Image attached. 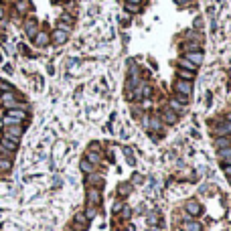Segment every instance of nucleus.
<instances>
[{"label":"nucleus","mask_w":231,"mask_h":231,"mask_svg":"<svg viewBox=\"0 0 231 231\" xmlns=\"http://www.w3.org/2000/svg\"><path fill=\"white\" fill-rule=\"evenodd\" d=\"M227 120H229V122H231V114H229V116H227Z\"/></svg>","instance_id":"nucleus-32"},{"label":"nucleus","mask_w":231,"mask_h":231,"mask_svg":"<svg viewBox=\"0 0 231 231\" xmlns=\"http://www.w3.org/2000/svg\"><path fill=\"white\" fill-rule=\"evenodd\" d=\"M24 33L29 34L30 38H34V34L38 33V22L34 18H26V22H24Z\"/></svg>","instance_id":"nucleus-5"},{"label":"nucleus","mask_w":231,"mask_h":231,"mask_svg":"<svg viewBox=\"0 0 231 231\" xmlns=\"http://www.w3.org/2000/svg\"><path fill=\"white\" fill-rule=\"evenodd\" d=\"M130 192V184H124V187H120V195H128Z\"/></svg>","instance_id":"nucleus-27"},{"label":"nucleus","mask_w":231,"mask_h":231,"mask_svg":"<svg viewBox=\"0 0 231 231\" xmlns=\"http://www.w3.org/2000/svg\"><path fill=\"white\" fill-rule=\"evenodd\" d=\"M178 77H183L184 81H191L192 77H195V73L192 71H184V69H178Z\"/></svg>","instance_id":"nucleus-22"},{"label":"nucleus","mask_w":231,"mask_h":231,"mask_svg":"<svg viewBox=\"0 0 231 231\" xmlns=\"http://www.w3.org/2000/svg\"><path fill=\"white\" fill-rule=\"evenodd\" d=\"M49 41H51V37H49L45 30H41V33L34 34V45H37V47H47Z\"/></svg>","instance_id":"nucleus-8"},{"label":"nucleus","mask_w":231,"mask_h":231,"mask_svg":"<svg viewBox=\"0 0 231 231\" xmlns=\"http://www.w3.org/2000/svg\"><path fill=\"white\" fill-rule=\"evenodd\" d=\"M178 65H180V69H188V71H197V65H192L191 61H187V59H180V61H178Z\"/></svg>","instance_id":"nucleus-19"},{"label":"nucleus","mask_w":231,"mask_h":231,"mask_svg":"<svg viewBox=\"0 0 231 231\" xmlns=\"http://www.w3.org/2000/svg\"><path fill=\"white\" fill-rule=\"evenodd\" d=\"M174 2H176V4H180V6H183V4H188V2H191V0H174Z\"/></svg>","instance_id":"nucleus-28"},{"label":"nucleus","mask_w":231,"mask_h":231,"mask_svg":"<svg viewBox=\"0 0 231 231\" xmlns=\"http://www.w3.org/2000/svg\"><path fill=\"white\" fill-rule=\"evenodd\" d=\"M184 231H201V223H197V221L184 223Z\"/></svg>","instance_id":"nucleus-20"},{"label":"nucleus","mask_w":231,"mask_h":231,"mask_svg":"<svg viewBox=\"0 0 231 231\" xmlns=\"http://www.w3.org/2000/svg\"><path fill=\"white\" fill-rule=\"evenodd\" d=\"M128 4H140V0H126Z\"/></svg>","instance_id":"nucleus-29"},{"label":"nucleus","mask_w":231,"mask_h":231,"mask_svg":"<svg viewBox=\"0 0 231 231\" xmlns=\"http://www.w3.org/2000/svg\"><path fill=\"white\" fill-rule=\"evenodd\" d=\"M0 61H2V57H0Z\"/></svg>","instance_id":"nucleus-34"},{"label":"nucleus","mask_w":231,"mask_h":231,"mask_svg":"<svg viewBox=\"0 0 231 231\" xmlns=\"http://www.w3.org/2000/svg\"><path fill=\"white\" fill-rule=\"evenodd\" d=\"M126 10H128V12H138L140 4H128V2H126Z\"/></svg>","instance_id":"nucleus-25"},{"label":"nucleus","mask_w":231,"mask_h":231,"mask_svg":"<svg viewBox=\"0 0 231 231\" xmlns=\"http://www.w3.org/2000/svg\"><path fill=\"white\" fill-rule=\"evenodd\" d=\"M103 183V178H101V174H89V178H87V184H95V187H99V184Z\"/></svg>","instance_id":"nucleus-17"},{"label":"nucleus","mask_w":231,"mask_h":231,"mask_svg":"<svg viewBox=\"0 0 231 231\" xmlns=\"http://www.w3.org/2000/svg\"><path fill=\"white\" fill-rule=\"evenodd\" d=\"M0 101H2V106L4 107H8V110H12V107H22L16 101V95L12 91H6V93H2V97H0Z\"/></svg>","instance_id":"nucleus-4"},{"label":"nucleus","mask_w":231,"mask_h":231,"mask_svg":"<svg viewBox=\"0 0 231 231\" xmlns=\"http://www.w3.org/2000/svg\"><path fill=\"white\" fill-rule=\"evenodd\" d=\"M87 201L91 203L93 207H95V205H99V203H101V195H99V191H97V188H91V191L87 192Z\"/></svg>","instance_id":"nucleus-11"},{"label":"nucleus","mask_w":231,"mask_h":231,"mask_svg":"<svg viewBox=\"0 0 231 231\" xmlns=\"http://www.w3.org/2000/svg\"><path fill=\"white\" fill-rule=\"evenodd\" d=\"M184 59L191 61L192 65H199V63H203V53H201V51H188Z\"/></svg>","instance_id":"nucleus-10"},{"label":"nucleus","mask_w":231,"mask_h":231,"mask_svg":"<svg viewBox=\"0 0 231 231\" xmlns=\"http://www.w3.org/2000/svg\"><path fill=\"white\" fill-rule=\"evenodd\" d=\"M168 107L174 111V114H180V111H183V103H180L178 99H170L168 101Z\"/></svg>","instance_id":"nucleus-18"},{"label":"nucleus","mask_w":231,"mask_h":231,"mask_svg":"<svg viewBox=\"0 0 231 231\" xmlns=\"http://www.w3.org/2000/svg\"><path fill=\"white\" fill-rule=\"evenodd\" d=\"M22 126L20 124H12V126H4V136L6 138H10V140H16L18 142L20 140V136H22Z\"/></svg>","instance_id":"nucleus-1"},{"label":"nucleus","mask_w":231,"mask_h":231,"mask_svg":"<svg viewBox=\"0 0 231 231\" xmlns=\"http://www.w3.org/2000/svg\"><path fill=\"white\" fill-rule=\"evenodd\" d=\"M4 16V8H2V4H0V18Z\"/></svg>","instance_id":"nucleus-31"},{"label":"nucleus","mask_w":231,"mask_h":231,"mask_svg":"<svg viewBox=\"0 0 231 231\" xmlns=\"http://www.w3.org/2000/svg\"><path fill=\"white\" fill-rule=\"evenodd\" d=\"M225 172H227V174H229V176H231V164H227V166H225Z\"/></svg>","instance_id":"nucleus-30"},{"label":"nucleus","mask_w":231,"mask_h":231,"mask_svg":"<svg viewBox=\"0 0 231 231\" xmlns=\"http://www.w3.org/2000/svg\"><path fill=\"white\" fill-rule=\"evenodd\" d=\"M6 116L14 118L16 122H22L24 118H26V111H24L22 107H12V110H8V111H6Z\"/></svg>","instance_id":"nucleus-9"},{"label":"nucleus","mask_w":231,"mask_h":231,"mask_svg":"<svg viewBox=\"0 0 231 231\" xmlns=\"http://www.w3.org/2000/svg\"><path fill=\"white\" fill-rule=\"evenodd\" d=\"M162 122L164 124H176L178 122V114H174L172 110H170V107H166V110H162Z\"/></svg>","instance_id":"nucleus-6"},{"label":"nucleus","mask_w":231,"mask_h":231,"mask_svg":"<svg viewBox=\"0 0 231 231\" xmlns=\"http://www.w3.org/2000/svg\"><path fill=\"white\" fill-rule=\"evenodd\" d=\"M95 207H87V211H85V217L87 219H93V217H95Z\"/></svg>","instance_id":"nucleus-26"},{"label":"nucleus","mask_w":231,"mask_h":231,"mask_svg":"<svg viewBox=\"0 0 231 231\" xmlns=\"http://www.w3.org/2000/svg\"><path fill=\"white\" fill-rule=\"evenodd\" d=\"M87 160L91 164H97V162H101V154L97 152L95 148H91V150H87Z\"/></svg>","instance_id":"nucleus-13"},{"label":"nucleus","mask_w":231,"mask_h":231,"mask_svg":"<svg viewBox=\"0 0 231 231\" xmlns=\"http://www.w3.org/2000/svg\"><path fill=\"white\" fill-rule=\"evenodd\" d=\"M217 154H219V158H231V146H229V148H219V150H217Z\"/></svg>","instance_id":"nucleus-23"},{"label":"nucleus","mask_w":231,"mask_h":231,"mask_svg":"<svg viewBox=\"0 0 231 231\" xmlns=\"http://www.w3.org/2000/svg\"><path fill=\"white\" fill-rule=\"evenodd\" d=\"M174 91H176L178 95L188 97L192 93V83L191 81H184V79H178V81L174 83Z\"/></svg>","instance_id":"nucleus-2"},{"label":"nucleus","mask_w":231,"mask_h":231,"mask_svg":"<svg viewBox=\"0 0 231 231\" xmlns=\"http://www.w3.org/2000/svg\"><path fill=\"white\" fill-rule=\"evenodd\" d=\"M0 33H2V24H0Z\"/></svg>","instance_id":"nucleus-33"},{"label":"nucleus","mask_w":231,"mask_h":231,"mask_svg":"<svg viewBox=\"0 0 231 231\" xmlns=\"http://www.w3.org/2000/svg\"><path fill=\"white\" fill-rule=\"evenodd\" d=\"M10 168H12V162H10V158L2 156V158H0V170H10Z\"/></svg>","instance_id":"nucleus-21"},{"label":"nucleus","mask_w":231,"mask_h":231,"mask_svg":"<svg viewBox=\"0 0 231 231\" xmlns=\"http://www.w3.org/2000/svg\"><path fill=\"white\" fill-rule=\"evenodd\" d=\"M16 148H18V142H16V140H10V138H6V136L0 138V150H2L4 154L16 152Z\"/></svg>","instance_id":"nucleus-3"},{"label":"nucleus","mask_w":231,"mask_h":231,"mask_svg":"<svg viewBox=\"0 0 231 231\" xmlns=\"http://www.w3.org/2000/svg\"><path fill=\"white\" fill-rule=\"evenodd\" d=\"M187 211L191 213V215H199V213H201V205H199L197 201H188L187 203Z\"/></svg>","instance_id":"nucleus-15"},{"label":"nucleus","mask_w":231,"mask_h":231,"mask_svg":"<svg viewBox=\"0 0 231 231\" xmlns=\"http://www.w3.org/2000/svg\"><path fill=\"white\" fill-rule=\"evenodd\" d=\"M16 8H18L20 12H24V10L29 8V2H26V0H18V4H16Z\"/></svg>","instance_id":"nucleus-24"},{"label":"nucleus","mask_w":231,"mask_h":231,"mask_svg":"<svg viewBox=\"0 0 231 231\" xmlns=\"http://www.w3.org/2000/svg\"><path fill=\"white\" fill-rule=\"evenodd\" d=\"M79 168H81L85 174H91V172H93V168H95V164H91L89 160L85 158V160H81V162H79Z\"/></svg>","instance_id":"nucleus-14"},{"label":"nucleus","mask_w":231,"mask_h":231,"mask_svg":"<svg viewBox=\"0 0 231 231\" xmlns=\"http://www.w3.org/2000/svg\"><path fill=\"white\" fill-rule=\"evenodd\" d=\"M51 41H53L55 45H65L69 41V33H63V30H55L53 37H51Z\"/></svg>","instance_id":"nucleus-7"},{"label":"nucleus","mask_w":231,"mask_h":231,"mask_svg":"<svg viewBox=\"0 0 231 231\" xmlns=\"http://www.w3.org/2000/svg\"><path fill=\"white\" fill-rule=\"evenodd\" d=\"M217 148H229L231 146V138H227V136H219V138L215 140Z\"/></svg>","instance_id":"nucleus-16"},{"label":"nucleus","mask_w":231,"mask_h":231,"mask_svg":"<svg viewBox=\"0 0 231 231\" xmlns=\"http://www.w3.org/2000/svg\"><path fill=\"white\" fill-rule=\"evenodd\" d=\"M225 134H231V122L229 120L215 128V136H225Z\"/></svg>","instance_id":"nucleus-12"}]
</instances>
